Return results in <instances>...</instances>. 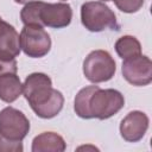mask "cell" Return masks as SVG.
Returning a JSON list of instances; mask_svg holds the SVG:
<instances>
[{
	"mask_svg": "<svg viewBox=\"0 0 152 152\" xmlns=\"http://www.w3.org/2000/svg\"><path fill=\"white\" fill-rule=\"evenodd\" d=\"M125 104L122 94L115 89H101L89 86L81 89L76 97L74 109L82 119L104 120L116 114Z\"/></svg>",
	"mask_w": 152,
	"mask_h": 152,
	"instance_id": "1",
	"label": "cell"
},
{
	"mask_svg": "<svg viewBox=\"0 0 152 152\" xmlns=\"http://www.w3.org/2000/svg\"><path fill=\"white\" fill-rule=\"evenodd\" d=\"M23 93L39 118L51 119L63 108L64 97L62 93L52 88L51 78L43 72L28 75L23 84Z\"/></svg>",
	"mask_w": 152,
	"mask_h": 152,
	"instance_id": "2",
	"label": "cell"
},
{
	"mask_svg": "<svg viewBox=\"0 0 152 152\" xmlns=\"http://www.w3.org/2000/svg\"><path fill=\"white\" fill-rule=\"evenodd\" d=\"M81 21L91 32L119 28L114 12L102 1L84 2L81 7Z\"/></svg>",
	"mask_w": 152,
	"mask_h": 152,
	"instance_id": "3",
	"label": "cell"
},
{
	"mask_svg": "<svg viewBox=\"0 0 152 152\" xmlns=\"http://www.w3.org/2000/svg\"><path fill=\"white\" fill-rule=\"evenodd\" d=\"M116 66L113 57L104 50L91 51L83 62V74L93 83L109 81L115 74Z\"/></svg>",
	"mask_w": 152,
	"mask_h": 152,
	"instance_id": "4",
	"label": "cell"
},
{
	"mask_svg": "<svg viewBox=\"0 0 152 152\" xmlns=\"http://www.w3.org/2000/svg\"><path fill=\"white\" fill-rule=\"evenodd\" d=\"M20 49L32 58L45 56L51 48V38L40 26L25 25L19 36Z\"/></svg>",
	"mask_w": 152,
	"mask_h": 152,
	"instance_id": "5",
	"label": "cell"
},
{
	"mask_svg": "<svg viewBox=\"0 0 152 152\" xmlns=\"http://www.w3.org/2000/svg\"><path fill=\"white\" fill-rule=\"evenodd\" d=\"M30 131L28 119L18 109L6 107L0 112V137L19 142Z\"/></svg>",
	"mask_w": 152,
	"mask_h": 152,
	"instance_id": "6",
	"label": "cell"
},
{
	"mask_svg": "<svg viewBox=\"0 0 152 152\" xmlns=\"http://www.w3.org/2000/svg\"><path fill=\"white\" fill-rule=\"evenodd\" d=\"M124 78L137 87L147 86L152 81V62L147 56L138 55L122 63Z\"/></svg>",
	"mask_w": 152,
	"mask_h": 152,
	"instance_id": "7",
	"label": "cell"
},
{
	"mask_svg": "<svg viewBox=\"0 0 152 152\" xmlns=\"http://www.w3.org/2000/svg\"><path fill=\"white\" fill-rule=\"evenodd\" d=\"M40 21L43 26L53 28H62L70 24L72 18V10L69 4H46L44 2L40 8Z\"/></svg>",
	"mask_w": 152,
	"mask_h": 152,
	"instance_id": "8",
	"label": "cell"
},
{
	"mask_svg": "<svg viewBox=\"0 0 152 152\" xmlns=\"http://www.w3.org/2000/svg\"><path fill=\"white\" fill-rule=\"evenodd\" d=\"M148 128V118L140 110H133L128 113L120 124L121 137L129 142H137L141 140Z\"/></svg>",
	"mask_w": 152,
	"mask_h": 152,
	"instance_id": "9",
	"label": "cell"
},
{
	"mask_svg": "<svg viewBox=\"0 0 152 152\" xmlns=\"http://www.w3.org/2000/svg\"><path fill=\"white\" fill-rule=\"evenodd\" d=\"M20 53L19 34L8 23L0 20V55L17 57Z\"/></svg>",
	"mask_w": 152,
	"mask_h": 152,
	"instance_id": "10",
	"label": "cell"
},
{
	"mask_svg": "<svg viewBox=\"0 0 152 152\" xmlns=\"http://www.w3.org/2000/svg\"><path fill=\"white\" fill-rule=\"evenodd\" d=\"M65 150L64 139L53 132H44L32 141L33 152H62Z\"/></svg>",
	"mask_w": 152,
	"mask_h": 152,
	"instance_id": "11",
	"label": "cell"
},
{
	"mask_svg": "<svg viewBox=\"0 0 152 152\" xmlns=\"http://www.w3.org/2000/svg\"><path fill=\"white\" fill-rule=\"evenodd\" d=\"M23 93V84L17 74H5L0 76V100L11 103Z\"/></svg>",
	"mask_w": 152,
	"mask_h": 152,
	"instance_id": "12",
	"label": "cell"
},
{
	"mask_svg": "<svg viewBox=\"0 0 152 152\" xmlns=\"http://www.w3.org/2000/svg\"><path fill=\"white\" fill-rule=\"evenodd\" d=\"M115 51L122 59H128L141 55V45L133 36H124L115 43Z\"/></svg>",
	"mask_w": 152,
	"mask_h": 152,
	"instance_id": "13",
	"label": "cell"
},
{
	"mask_svg": "<svg viewBox=\"0 0 152 152\" xmlns=\"http://www.w3.org/2000/svg\"><path fill=\"white\" fill-rule=\"evenodd\" d=\"M43 1H30L25 4L24 8L20 12V18L24 25H33V26H40L44 27L40 21V8L43 6Z\"/></svg>",
	"mask_w": 152,
	"mask_h": 152,
	"instance_id": "14",
	"label": "cell"
},
{
	"mask_svg": "<svg viewBox=\"0 0 152 152\" xmlns=\"http://www.w3.org/2000/svg\"><path fill=\"white\" fill-rule=\"evenodd\" d=\"M18 66L15 57L8 55H0V76L5 74H17Z\"/></svg>",
	"mask_w": 152,
	"mask_h": 152,
	"instance_id": "15",
	"label": "cell"
},
{
	"mask_svg": "<svg viewBox=\"0 0 152 152\" xmlns=\"http://www.w3.org/2000/svg\"><path fill=\"white\" fill-rule=\"evenodd\" d=\"M113 1L115 6L125 13H134L139 11L144 5V0H113Z\"/></svg>",
	"mask_w": 152,
	"mask_h": 152,
	"instance_id": "16",
	"label": "cell"
},
{
	"mask_svg": "<svg viewBox=\"0 0 152 152\" xmlns=\"http://www.w3.org/2000/svg\"><path fill=\"white\" fill-rule=\"evenodd\" d=\"M23 151L21 141L14 142L0 137V152H20Z\"/></svg>",
	"mask_w": 152,
	"mask_h": 152,
	"instance_id": "17",
	"label": "cell"
},
{
	"mask_svg": "<svg viewBox=\"0 0 152 152\" xmlns=\"http://www.w3.org/2000/svg\"><path fill=\"white\" fill-rule=\"evenodd\" d=\"M17 4H27V2H30V1H32V0H14Z\"/></svg>",
	"mask_w": 152,
	"mask_h": 152,
	"instance_id": "18",
	"label": "cell"
},
{
	"mask_svg": "<svg viewBox=\"0 0 152 152\" xmlns=\"http://www.w3.org/2000/svg\"><path fill=\"white\" fill-rule=\"evenodd\" d=\"M101 1H104L106 2V1H110V0H101Z\"/></svg>",
	"mask_w": 152,
	"mask_h": 152,
	"instance_id": "19",
	"label": "cell"
},
{
	"mask_svg": "<svg viewBox=\"0 0 152 152\" xmlns=\"http://www.w3.org/2000/svg\"><path fill=\"white\" fill-rule=\"evenodd\" d=\"M0 20H1V17H0Z\"/></svg>",
	"mask_w": 152,
	"mask_h": 152,
	"instance_id": "20",
	"label": "cell"
}]
</instances>
